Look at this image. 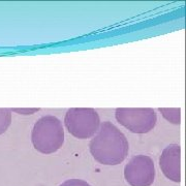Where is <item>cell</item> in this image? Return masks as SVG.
<instances>
[{"mask_svg": "<svg viewBox=\"0 0 186 186\" xmlns=\"http://www.w3.org/2000/svg\"><path fill=\"white\" fill-rule=\"evenodd\" d=\"M90 152L96 161L106 165H116L124 161L128 154V142L122 131L113 123H101L90 142Z\"/></svg>", "mask_w": 186, "mask_h": 186, "instance_id": "1", "label": "cell"}, {"mask_svg": "<svg viewBox=\"0 0 186 186\" xmlns=\"http://www.w3.org/2000/svg\"><path fill=\"white\" fill-rule=\"evenodd\" d=\"M33 147L43 154L58 151L64 143V130L57 117L46 115L35 122L31 132Z\"/></svg>", "mask_w": 186, "mask_h": 186, "instance_id": "2", "label": "cell"}, {"mask_svg": "<svg viewBox=\"0 0 186 186\" xmlns=\"http://www.w3.org/2000/svg\"><path fill=\"white\" fill-rule=\"evenodd\" d=\"M64 124L68 132L78 139L92 138L99 129L100 118L94 108H69L64 117Z\"/></svg>", "mask_w": 186, "mask_h": 186, "instance_id": "3", "label": "cell"}, {"mask_svg": "<svg viewBox=\"0 0 186 186\" xmlns=\"http://www.w3.org/2000/svg\"><path fill=\"white\" fill-rule=\"evenodd\" d=\"M116 119L134 134H147L155 127L157 116L151 108H119Z\"/></svg>", "mask_w": 186, "mask_h": 186, "instance_id": "4", "label": "cell"}, {"mask_svg": "<svg viewBox=\"0 0 186 186\" xmlns=\"http://www.w3.org/2000/svg\"><path fill=\"white\" fill-rule=\"evenodd\" d=\"M124 177L131 186H150L155 178L153 160L147 155H137L125 165Z\"/></svg>", "mask_w": 186, "mask_h": 186, "instance_id": "5", "label": "cell"}, {"mask_svg": "<svg viewBox=\"0 0 186 186\" xmlns=\"http://www.w3.org/2000/svg\"><path fill=\"white\" fill-rule=\"evenodd\" d=\"M159 165L168 179L174 182L181 181V147L172 144L163 149L159 158Z\"/></svg>", "mask_w": 186, "mask_h": 186, "instance_id": "6", "label": "cell"}, {"mask_svg": "<svg viewBox=\"0 0 186 186\" xmlns=\"http://www.w3.org/2000/svg\"><path fill=\"white\" fill-rule=\"evenodd\" d=\"M159 112L162 114V116L168 121L174 124H180V116L181 110L180 108H159Z\"/></svg>", "mask_w": 186, "mask_h": 186, "instance_id": "7", "label": "cell"}, {"mask_svg": "<svg viewBox=\"0 0 186 186\" xmlns=\"http://www.w3.org/2000/svg\"><path fill=\"white\" fill-rule=\"evenodd\" d=\"M12 123V112L8 108H0V134H4Z\"/></svg>", "mask_w": 186, "mask_h": 186, "instance_id": "8", "label": "cell"}, {"mask_svg": "<svg viewBox=\"0 0 186 186\" xmlns=\"http://www.w3.org/2000/svg\"><path fill=\"white\" fill-rule=\"evenodd\" d=\"M59 186H91V185L88 184V183L84 180H80V179H70V180H67V181H65V182H63Z\"/></svg>", "mask_w": 186, "mask_h": 186, "instance_id": "9", "label": "cell"}, {"mask_svg": "<svg viewBox=\"0 0 186 186\" xmlns=\"http://www.w3.org/2000/svg\"><path fill=\"white\" fill-rule=\"evenodd\" d=\"M13 111L22 115H31L35 112H38L39 108H13Z\"/></svg>", "mask_w": 186, "mask_h": 186, "instance_id": "10", "label": "cell"}]
</instances>
